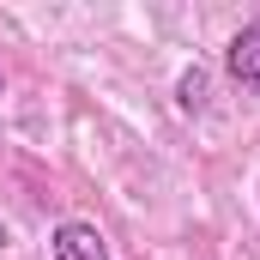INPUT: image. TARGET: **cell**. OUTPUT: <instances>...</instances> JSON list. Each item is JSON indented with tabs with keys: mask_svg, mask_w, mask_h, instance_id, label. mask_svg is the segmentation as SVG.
<instances>
[{
	"mask_svg": "<svg viewBox=\"0 0 260 260\" xmlns=\"http://www.w3.org/2000/svg\"><path fill=\"white\" fill-rule=\"evenodd\" d=\"M224 73H230L248 97H260V18H254V24H242V30L230 37V49H224Z\"/></svg>",
	"mask_w": 260,
	"mask_h": 260,
	"instance_id": "cell-1",
	"label": "cell"
},
{
	"mask_svg": "<svg viewBox=\"0 0 260 260\" xmlns=\"http://www.w3.org/2000/svg\"><path fill=\"white\" fill-rule=\"evenodd\" d=\"M55 260H109V242H103V230L97 224H61L55 230Z\"/></svg>",
	"mask_w": 260,
	"mask_h": 260,
	"instance_id": "cell-2",
	"label": "cell"
},
{
	"mask_svg": "<svg viewBox=\"0 0 260 260\" xmlns=\"http://www.w3.org/2000/svg\"><path fill=\"white\" fill-rule=\"evenodd\" d=\"M176 103H182V109H200V103H206V73H200V67H188V73H182Z\"/></svg>",
	"mask_w": 260,
	"mask_h": 260,
	"instance_id": "cell-3",
	"label": "cell"
},
{
	"mask_svg": "<svg viewBox=\"0 0 260 260\" xmlns=\"http://www.w3.org/2000/svg\"><path fill=\"white\" fill-rule=\"evenodd\" d=\"M0 248H6V230H0Z\"/></svg>",
	"mask_w": 260,
	"mask_h": 260,
	"instance_id": "cell-4",
	"label": "cell"
}]
</instances>
